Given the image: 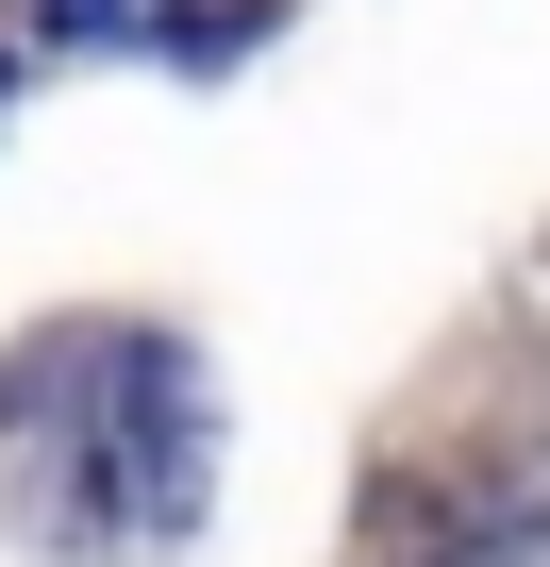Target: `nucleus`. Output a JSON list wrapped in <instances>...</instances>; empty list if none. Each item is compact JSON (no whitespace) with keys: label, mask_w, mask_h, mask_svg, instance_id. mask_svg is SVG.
Segmentation results:
<instances>
[{"label":"nucleus","mask_w":550,"mask_h":567,"mask_svg":"<svg viewBox=\"0 0 550 567\" xmlns=\"http://www.w3.org/2000/svg\"><path fill=\"white\" fill-rule=\"evenodd\" d=\"M34 34H151V0H18Z\"/></svg>","instance_id":"nucleus-2"},{"label":"nucleus","mask_w":550,"mask_h":567,"mask_svg":"<svg viewBox=\"0 0 550 567\" xmlns=\"http://www.w3.org/2000/svg\"><path fill=\"white\" fill-rule=\"evenodd\" d=\"M200 368L167 334H34L18 368H0V501H18L51 550H167L200 517Z\"/></svg>","instance_id":"nucleus-1"}]
</instances>
